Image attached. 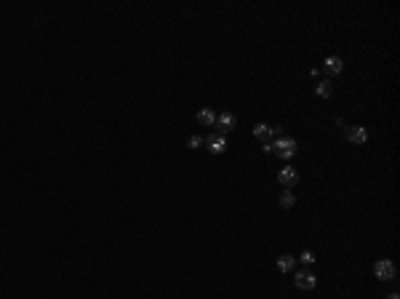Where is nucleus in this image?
<instances>
[{
	"label": "nucleus",
	"instance_id": "3",
	"mask_svg": "<svg viewBox=\"0 0 400 299\" xmlns=\"http://www.w3.org/2000/svg\"><path fill=\"white\" fill-rule=\"evenodd\" d=\"M294 286L302 289V291H312L318 286V275L312 273V270H302V273H296V278H294Z\"/></svg>",
	"mask_w": 400,
	"mask_h": 299
},
{
	"label": "nucleus",
	"instance_id": "16",
	"mask_svg": "<svg viewBox=\"0 0 400 299\" xmlns=\"http://www.w3.org/2000/svg\"><path fill=\"white\" fill-rule=\"evenodd\" d=\"M384 299H400V294H398V291H392V294H387Z\"/></svg>",
	"mask_w": 400,
	"mask_h": 299
},
{
	"label": "nucleus",
	"instance_id": "11",
	"mask_svg": "<svg viewBox=\"0 0 400 299\" xmlns=\"http://www.w3.org/2000/svg\"><path fill=\"white\" fill-rule=\"evenodd\" d=\"M315 94H318L320 99H328V96L333 94V83H331V80H320V83L315 85Z\"/></svg>",
	"mask_w": 400,
	"mask_h": 299
},
{
	"label": "nucleus",
	"instance_id": "12",
	"mask_svg": "<svg viewBox=\"0 0 400 299\" xmlns=\"http://www.w3.org/2000/svg\"><path fill=\"white\" fill-rule=\"evenodd\" d=\"M198 123H200V126H213V123H216V115H213V110H208V107H205V110H200V112H198Z\"/></svg>",
	"mask_w": 400,
	"mask_h": 299
},
{
	"label": "nucleus",
	"instance_id": "15",
	"mask_svg": "<svg viewBox=\"0 0 400 299\" xmlns=\"http://www.w3.org/2000/svg\"><path fill=\"white\" fill-rule=\"evenodd\" d=\"M200 145H203V137H198V134H190L187 137V147L190 150H198Z\"/></svg>",
	"mask_w": 400,
	"mask_h": 299
},
{
	"label": "nucleus",
	"instance_id": "8",
	"mask_svg": "<svg viewBox=\"0 0 400 299\" xmlns=\"http://www.w3.org/2000/svg\"><path fill=\"white\" fill-rule=\"evenodd\" d=\"M205 147H208V152H213V155H221L227 150V139L221 137V134H211L208 139H205Z\"/></svg>",
	"mask_w": 400,
	"mask_h": 299
},
{
	"label": "nucleus",
	"instance_id": "10",
	"mask_svg": "<svg viewBox=\"0 0 400 299\" xmlns=\"http://www.w3.org/2000/svg\"><path fill=\"white\" fill-rule=\"evenodd\" d=\"M294 267H296V256L294 254H280L277 256V270H280V273H291Z\"/></svg>",
	"mask_w": 400,
	"mask_h": 299
},
{
	"label": "nucleus",
	"instance_id": "5",
	"mask_svg": "<svg viewBox=\"0 0 400 299\" xmlns=\"http://www.w3.org/2000/svg\"><path fill=\"white\" fill-rule=\"evenodd\" d=\"M251 131H254V137H256V139L267 145V142H272V137L277 134V128H275V126H269V123H256V126L251 128Z\"/></svg>",
	"mask_w": 400,
	"mask_h": 299
},
{
	"label": "nucleus",
	"instance_id": "7",
	"mask_svg": "<svg viewBox=\"0 0 400 299\" xmlns=\"http://www.w3.org/2000/svg\"><path fill=\"white\" fill-rule=\"evenodd\" d=\"M344 131H347V139L352 142V145H366L368 142V128H363V126H347Z\"/></svg>",
	"mask_w": 400,
	"mask_h": 299
},
{
	"label": "nucleus",
	"instance_id": "13",
	"mask_svg": "<svg viewBox=\"0 0 400 299\" xmlns=\"http://www.w3.org/2000/svg\"><path fill=\"white\" fill-rule=\"evenodd\" d=\"M294 203H296V195H294L291 190H285L283 195H280V206H283V209H291Z\"/></svg>",
	"mask_w": 400,
	"mask_h": 299
},
{
	"label": "nucleus",
	"instance_id": "1",
	"mask_svg": "<svg viewBox=\"0 0 400 299\" xmlns=\"http://www.w3.org/2000/svg\"><path fill=\"white\" fill-rule=\"evenodd\" d=\"M272 152L277 155V158H283V160H291L299 152V142L294 137H277L272 142Z\"/></svg>",
	"mask_w": 400,
	"mask_h": 299
},
{
	"label": "nucleus",
	"instance_id": "9",
	"mask_svg": "<svg viewBox=\"0 0 400 299\" xmlns=\"http://www.w3.org/2000/svg\"><path fill=\"white\" fill-rule=\"evenodd\" d=\"M323 70L328 75H341V70H344V62H341V56H328L323 62Z\"/></svg>",
	"mask_w": 400,
	"mask_h": 299
},
{
	"label": "nucleus",
	"instance_id": "2",
	"mask_svg": "<svg viewBox=\"0 0 400 299\" xmlns=\"http://www.w3.org/2000/svg\"><path fill=\"white\" fill-rule=\"evenodd\" d=\"M374 275L379 278V281H395L398 278V267L392 259H379L374 265Z\"/></svg>",
	"mask_w": 400,
	"mask_h": 299
},
{
	"label": "nucleus",
	"instance_id": "4",
	"mask_svg": "<svg viewBox=\"0 0 400 299\" xmlns=\"http://www.w3.org/2000/svg\"><path fill=\"white\" fill-rule=\"evenodd\" d=\"M277 182H280L285 190H291V187H294V184L299 182V171H296L294 166H283L280 171H277Z\"/></svg>",
	"mask_w": 400,
	"mask_h": 299
},
{
	"label": "nucleus",
	"instance_id": "6",
	"mask_svg": "<svg viewBox=\"0 0 400 299\" xmlns=\"http://www.w3.org/2000/svg\"><path fill=\"white\" fill-rule=\"evenodd\" d=\"M235 126H238V118H235L232 112H221V115H216V128H219L221 137H224V134H230Z\"/></svg>",
	"mask_w": 400,
	"mask_h": 299
},
{
	"label": "nucleus",
	"instance_id": "14",
	"mask_svg": "<svg viewBox=\"0 0 400 299\" xmlns=\"http://www.w3.org/2000/svg\"><path fill=\"white\" fill-rule=\"evenodd\" d=\"M299 259H302V265H307V267H312L318 262V256L312 254V251H302V256H299Z\"/></svg>",
	"mask_w": 400,
	"mask_h": 299
}]
</instances>
